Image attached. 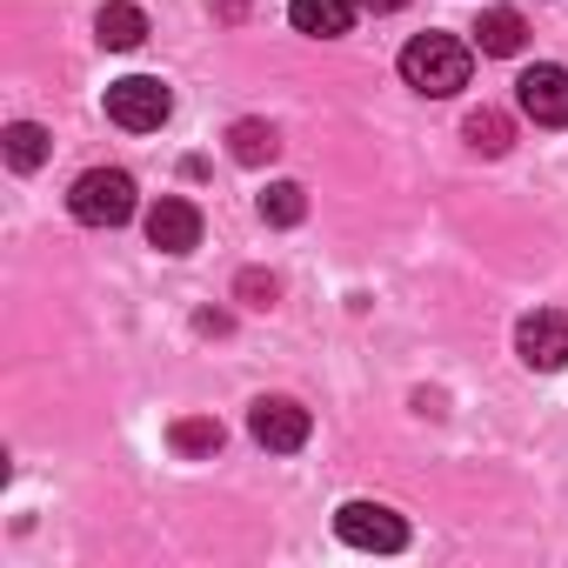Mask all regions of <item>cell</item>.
Returning <instances> with one entry per match:
<instances>
[{
    "instance_id": "obj_7",
    "label": "cell",
    "mask_w": 568,
    "mask_h": 568,
    "mask_svg": "<svg viewBox=\"0 0 568 568\" xmlns=\"http://www.w3.org/2000/svg\"><path fill=\"white\" fill-rule=\"evenodd\" d=\"M515 101L535 128H568V68L555 61H535L521 81H515Z\"/></svg>"
},
{
    "instance_id": "obj_14",
    "label": "cell",
    "mask_w": 568,
    "mask_h": 568,
    "mask_svg": "<svg viewBox=\"0 0 568 568\" xmlns=\"http://www.w3.org/2000/svg\"><path fill=\"white\" fill-rule=\"evenodd\" d=\"M8 161H14L21 174H34V168L48 161V128H34V121H14V128H8Z\"/></svg>"
},
{
    "instance_id": "obj_8",
    "label": "cell",
    "mask_w": 568,
    "mask_h": 568,
    "mask_svg": "<svg viewBox=\"0 0 568 568\" xmlns=\"http://www.w3.org/2000/svg\"><path fill=\"white\" fill-rule=\"evenodd\" d=\"M148 241H154L161 254H194V247H201V207L181 201V194H161V201L148 207Z\"/></svg>"
},
{
    "instance_id": "obj_3",
    "label": "cell",
    "mask_w": 568,
    "mask_h": 568,
    "mask_svg": "<svg viewBox=\"0 0 568 568\" xmlns=\"http://www.w3.org/2000/svg\"><path fill=\"white\" fill-rule=\"evenodd\" d=\"M168 114H174V94H168L154 74H128V81L108 88V121L128 128V134H154Z\"/></svg>"
},
{
    "instance_id": "obj_15",
    "label": "cell",
    "mask_w": 568,
    "mask_h": 568,
    "mask_svg": "<svg viewBox=\"0 0 568 568\" xmlns=\"http://www.w3.org/2000/svg\"><path fill=\"white\" fill-rule=\"evenodd\" d=\"M508 114H495V108H481V114H468V148L475 154H508Z\"/></svg>"
},
{
    "instance_id": "obj_9",
    "label": "cell",
    "mask_w": 568,
    "mask_h": 568,
    "mask_svg": "<svg viewBox=\"0 0 568 568\" xmlns=\"http://www.w3.org/2000/svg\"><path fill=\"white\" fill-rule=\"evenodd\" d=\"M288 21H295V34L342 41L355 28V0H288Z\"/></svg>"
},
{
    "instance_id": "obj_1",
    "label": "cell",
    "mask_w": 568,
    "mask_h": 568,
    "mask_svg": "<svg viewBox=\"0 0 568 568\" xmlns=\"http://www.w3.org/2000/svg\"><path fill=\"white\" fill-rule=\"evenodd\" d=\"M468 68H475V54L455 34H415L402 48V81L428 101H448L455 88H468Z\"/></svg>"
},
{
    "instance_id": "obj_13",
    "label": "cell",
    "mask_w": 568,
    "mask_h": 568,
    "mask_svg": "<svg viewBox=\"0 0 568 568\" xmlns=\"http://www.w3.org/2000/svg\"><path fill=\"white\" fill-rule=\"evenodd\" d=\"M308 214V194L295 187V181H274L267 194H261V221H274V227H295Z\"/></svg>"
},
{
    "instance_id": "obj_5",
    "label": "cell",
    "mask_w": 568,
    "mask_h": 568,
    "mask_svg": "<svg viewBox=\"0 0 568 568\" xmlns=\"http://www.w3.org/2000/svg\"><path fill=\"white\" fill-rule=\"evenodd\" d=\"M308 408L302 402H288V395H261L254 408H247V435L267 448V455H295L302 442H308Z\"/></svg>"
},
{
    "instance_id": "obj_2",
    "label": "cell",
    "mask_w": 568,
    "mask_h": 568,
    "mask_svg": "<svg viewBox=\"0 0 568 568\" xmlns=\"http://www.w3.org/2000/svg\"><path fill=\"white\" fill-rule=\"evenodd\" d=\"M68 214L81 227H121L134 214V174L128 168H88L74 187H68Z\"/></svg>"
},
{
    "instance_id": "obj_10",
    "label": "cell",
    "mask_w": 568,
    "mask_h": 568,
    "mask_svg": "<svg viewBox=\"0 0 568 568\" xmlns=\"http://www.w3.org/2000/svg\"><path fill=\"white\" fill-rule=\"evenodd\" d=\"M521 41H528V21L515 8H481V21H475V48L481 54L508 61V54H521Z\"/></svg>"
},
{
    "instance_id": "obj_16",
    "label": "cell",
    "mask_w": 568,
    "mask_h": 568,
    "mask_svg": "<svg viewBox=\"0 0 568 568\" xmlns=\"http://www.w3.org/2000/svg\"><path fill=\"white\" fill-rule=\"evenodd\" d=\"M181 455H214L221 448V422H207V415H187V422H174V435H168Z\"/></svg>"
},
{
    "instance_id": "obj_11",
    "label": "cell",
    "mask_w": 568,
    "mask_h": 568,
    "mask_svg": "<svg viewBox=\"0 0 568 568\" xmlns=\"http://www.w3.org/2000/svg\"><path fill=\"white\" fill-rule=\"evenodd\" d=\"M94 34H101V48L128 54V48H141V41H148V14L134 8V0H108L101 21H94Z\"/></svg>"
},
{
    "instance_id": "obj_6",
    "label": "cell",
    "mask_w": 568,
    "mask_h": 568,
    "mask_svg": "<svg viewBox=\"0 0 568 568\" xmlns=\"http://www.w3.org/2000/svg\"><path fill=\"white\" fill-rule=\"evenodd\" d=\"M515 355H521L535 375H555V368H568V315H555V308H535V315H521V328H515Z\"/></svg>"
},
{
    "instance_id": "obj_12",
    "label": "cell",
    "mask_w": 568,
    "mask_h": 568,
    "mask_svg": "<svg viewBox=\"0 0 568 568\" xmlns=\"http://www.w3.org/2000/svg\"><path fill=\"white\" fill-rule=\"evenodd\" d=\"M227 154H234L241 168H261V161L281 154V141H274L267 121H234V128H227Z\"/></svg>"
},
{
    "instance_id": "obj_4",
    "label": "cell",
    "mask_w": 568,
    "mask_h": 568,
    "mask_svg": "<svg viewBox=\"0 0 568 568\" xmlns=\"http://www.w3.org/2000/svg\"><path fill=\"white\" fill-rule=\"evenodd\" d=\"M335 535H342L348 548H368V555L408 548V521H402L395 508H382V501H348V508L335 515Z\"/></svg>"
},
{
    "instance_id": "obj_17",
    "label": "cell",
    "mask_w": 568,
    "mask_h": 568,
    "mask_svg": "<svg viewBox=\"0 0 568 568\" xmlns=\"http://www.w3.org/2000/svg\"><path fill=\"white\" fill-rule=\"evenodd\" d=\"M355 8H368V14H402L408 0H355Z\"/></svg>"
}]
</instances>
